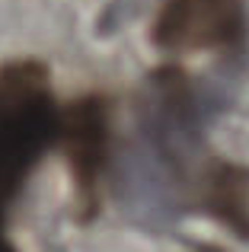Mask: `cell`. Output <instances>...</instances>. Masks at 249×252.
Here are the masks:
<instances>
[{"mask_svg": "<svg viewBox=\"0 0 249 252\" xmlns=\"http://www.w3.org/2000/svg\"><path fill=\"white\" fill-rule=\"evenodd\" d=\"M64 134L67 118L58 112L42 67L13 64L0 70V252H16L6 233L10 211L38 160Z\"/></svg>", "mask_w": 249, "mask_h": 252, "instance_id": "1", "label": "cell"}, {"mask_svg": "<svg viewBox=\"0 0 249 252\" xmlns=\"http://www.w3.org/2000/svg\"><path fill=\"white\" fill-rule=\"evenodd\" d=\"M243 35V0H169L156 42L169 51L230 48Z\"/></svg>", "mask_w": 249, "mask_h": 252, "instance_id": "2", "label": "cell"}]
</instances>
